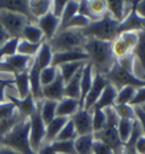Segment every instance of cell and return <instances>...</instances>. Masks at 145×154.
Wrapping results in <instances>:
<instances>
[{
    "mask_svg": "<svg viewBox=\"0 0 145 154\" xmlns=\"http://www.w3.org/2000/svg\"><path fill=\"white\" fill-rule=\"evenodd\" d=\"M41 45L32 44V42H28V41H26V40L19 38V40H18V45H17V54L34 58V57L36 56V54H38V51H39V49H40V47H41Z\"/></svg>",
    "mask_w": 145,
    "mask_h": 154,
    "instance_id": "32",
    "label": "cell"
},
{
    "mask_svg": "<svg viewBox=\"0 0 145 154\" xmlns=\"http://www.w3.org/2000/svg\"><path fill=\"white\" fill-rule=\"evenodd\" d=\"M91 22H92L91 20H88L87 17L83 16V15H80V14L77 13L70 21H68L62 28H60V29H75V30H83V29H85Z\"/></svg>",
    "mask_w": 145,
    "mask_h": 154,
    "instance_id": "44",
    "label": "cell"
},
{
    "mask_svg": "<svg viewBox=\"0 0 145 154\" xmlns=\"http://www.w3.org/2000/svg\"><path fill=\"white\" fill-rule=\"evenodd\" d=\"M65 81L60 74L56 78L54 82H51L48 86L42 87V98L59 102L65 97Z\"/></svg>",
    "mask_w": 145,
    "mask_h": 154,
    "instance_id": "16",
    "label": "cell"
},
{
    "mask_svg": "<svg viewBox=\"0 0 145 154\" xmlns=\"http://www.w3.org/2000/svg\"><path fill=\"white\" fill-rule=\"evenodd\" d=\"M104 77L109 81V83L112 85L117 90L127 87V86H132L135 88H141V87L145 86L144 81L137 79L133 73L120 67L117 62L110 69V71L108 72L107 74H104Z\"/></svg>",
    "mask_w": 145,
    "mask_h": 154,
    "instance_id": "5",
    "label": "cell"
},
{
    "mask_svg": "<svg viewBox=\"0 0 145 154\" xmlns=\"http://www.w3.org/2000/svg\"><path fill=\"white\" fill-rule=\"evenodd\" d=\"M52 60H54V51L48 42L44 41L41 45L36 56L34 57V64L42 71L43 69L52 65Z\"/></svg>",
    "mask_w": 145,
    "mask_h": 154,
    "instance_id": "22",
    "label": "cell"
},
{
    "mask_svg": "<svg viewBox=\"0 0 145 154\" xmlns=\"http://www.w3.org/2000/svg\"><path fill=\"white\" fill-rule=\"evenodd\" d=\"M135 149L138 154H145V136L142 135L135 143Z\"/></svg>",
    "mask_w": 145,
    "mask_h": 154,
    "instance_id": "55",
    "label": "cell"
},
{
    "mask_svg": "<svg viewBox=\"0 0 145 154\" xmlns=\"http://www.w3.org/2000/svg\"><path fill=\"white\" fill-rule=\"evenodd\" d=\"M117 93L118 90L113 87L112 85H108L102 91L101 96L99 97L97 100V103L94 104V106L92 109H100V110H104L107 107L113 106L116 104V98H117Z\"/></svg>",
    "mask_w": 145,
    "mask_h": 154,
    "instance_id": "23",
    "label": "cell"
},
{
    "mask_svg": "<svg viewBox=\"0 0 145 154\" xmlns=\"http://www.w3.org/2000/svg\"><path fill=\"white\" fill-rule=\"evenodd\" d=\"M83 49L88 56V63L93 66V70L102 75L107 74L117 62L111 51V42L109 41L86 38Z\"/></svg>",
    "mask_w": 145,
    "mask_h": 154,
    "instance_id": "1",
    "label": "cell"
},
{
    "mask_svg": "<svg viewBox=\"0 0 145 154\" xmlns=\"http://www.w3.org/2000/svg\"><path fill=\"white\" fill-rule=\"evenodd\" d=\"M36 154H56L52 147L50 146V144H44L42 147L40 149V151L36 152Z\"/></svg>",
    "mask_w": 145,
    "mask_h": 154,
    "instance_id": "59",
    "label": "cell"
},
{
    "mask_svg": "<svg viewBox=\"0 0 145 154\" xmlns=\"http://www.w3.org/2000/svg\"><path fill=\"white\" fill-rule=\"evenodd\" d=\"M94 135H81L74 139V146H75L76 154H93V143H94Z\"/></svg>",
    "mask_w": 145,
    "mask_h": 154,
    "instance_id": "29",
    "label": "cell"
},
{
    "mask_svg": "<svg viewBox=\"0 0 145 154\" xmlns=\"http://www.w3.org/2000/svg\"><path fill=\"white\" fill-rule=\"evenodd\" d=\"M51 2V0H28L30 13L34 22L50 13Z\"/></svg>",
    "mask_w": 145,
    "mask_h": 154,
    "instance_id": "27",
    "label": "cell"
},
{
    "mask_svg": "<svg viewBox=\"0 0 145 154\" xmlns=\"http://www.w3.org/2000/svg\"><path fill=\"white\" fill-rule=\"evenodd\" d=\"M93 79H94V70H93V66L86 62L84 66H83V70H82V77H81V97H80V105H81V109H83V104H84V100H85L87 94L90 91V89L92 87V83H93Z\"/></svg>",
    "mask_w": 145,
    "mask_h": 154,
    "instance_id": "18",
    "label": "cell"
},
{
    "mask_svg": "<svg viewBox=\"0 0 145 154\" xmlns=\"http://www.w3.org/2000/svg\"><path fill=\"white\" fill-rule=\"evenodd\" d=\"M118 65L120 67H123L126 71L133 73V67H134V63H135V57L133 54H129V55L125 56L123 58H120L117 61Z\"/></svg>",
    "mask_w": 145,
    "mask_h": 154,
    "instance_id": "49",
    "label": "cell"
},
{
    "mask_svg": "<svg viewBox=\"0 0 145 154\" xmlns=\"http://www.w3.org/2000/svg\"><path fill=\"white\" fill-rule=\"evenodd\" d=\"M88 8L94 21L107 14V0H88Z\"/></svg>",
    "mask_w": 145,
    "mask_h": 154,
    "instance_id": "35",
    "label": "cell"
},
{
    "mask_svg": "<svg viewBox=\"0 0 145 154\" xmlns=\"http://www.w3.org/2000/svg\"><path fill=\"white\" fill-rule=\"evenodd\" d=\"M135 114H136V119L142 126V130H143V135L145 136V112L141 110V107L136 106L135 107Z\"/></svg>",
    "mask_w": 145,
    "mask_h": 154,
    "instance_id": "54",
    "label": "cell"
},
{
    "mask_svg": "<svg viewBox=\"0 0 145 154\" xmlns=\"http://www.w3.org/2000/svg\"><path fill=\"white\" fill-rule=\"evenodd\" d=\"M108 85H109V81L106 79V77L94 71L93 83H92L91 89H90V91H88L85 100H84L83 109H85V110H91L92 107L94 106V104L97 103V100L99 99V97L101 96L102 91L104 90V88L107 87Z\"/></svg>",
    "mask_w": 145,
    "mask_h": 154,
    "instance_id": "9",
    "label": "cell"
},
{
    "mask_svg": "<svg viewBox=\"0 0 145 154\" xmlns=\"http://www.w3.org/2000/svg\"><path fill=\"white\" fill-rule=\"evenodd\" d=\"M76 137H77V132L74 127V123L70 119H68L65 126L62 127V129L60 130L56 140H74Z\"/></svg>",
    "mask_w": 145,
    "mask_h": 154,
    "instance_id": "45",
    "label": "cell"
},
{
    "mask_svg": "<svg viewBox=\"0 0 145 154\" xmlns=\"http://www.w3.org/2000/svg\"><path fill=\"white\" fill-rule=\"evenodd\" d=\"M92 152H93V154H113L112 149H110L108 145L97 140V139H94Z\"/></svg>",
    "mask_w": 145,
    "mask_h": 154,
    "instance_id": "50",
    "label": "cell"
},
{
    "mask_svg": "<svg viewBox=\"0 0 145 154\" xmlns=\"http://www.w3.org/2000/svg\"><path fill=\"white\" fill-rule=\"evenodd\" d=\"M86 62H73V63H66V64L58 66L59 74L64 79L65 83L67 82V81H69L70 79L83 67V65Z\"/></svg>",
    "mask_w": 145,
    "mask_h": 154,
    "instance_id": "31",
    "label": "cell"
},
{
    "mask_svg": "<svg viewBox=\"0 0 145 154\" xmlns=\"http://www.w3.org/2000/svg\"><path fill=\"white\" fill-rule=\"evenodd\" d=\"M111 51H112V55L116 61L132 54V50L128 48V46L119 37H117L113 41H111Z\"/></svg>",
    "mask_w": 145,
    "mask_h": 154,
    "instance_id": "33",
    "label": "cell"
},
{
    "mask_svg": "<svg viewBox=\"0 0 145 154\" xmlns=\"http://www.w3.org/2000/svg\"><path fill=\"white\" fill-rule=\"evenodd\" d=\"M9 39H10V35L7 33V31L4 29V26L0 24V47L4 44H6Z\"/></svg>",
    "mask_w": 145,
    "mask_h": 154,
    "instance_id": "57",
    "label": "cell"
},
{
    "mask_svg": "<svg viewBox=\"0 0 145 154\" xmlns=\"http://www.w3.org/2000/svg\"><path fill=\"white\" fill-rule=\"evenodd\" d=\"M14 85V83H7V82H0V103H4L7 100V96H6V91L8 86Z\"/></svg>",
    "mask_w": 145,
    "mask_h": 154,
    "instance_id": "56",
    "label": "cell"
},
{
    "mask_svg": "<svg viewBox=\"0 0 145 154\" xmlns=\"http://www.w3.org/2000/svg\"><path fill=\"white\" fill-rule=\"evenodd\" d=\"M118 37L128 46V48L132 51L134 50V48L137 45V41H138V32H132V31L121 32L118 34Z\"/></svg>",
    "mask_w": 145,
    "mask_h": 154,
    "instance_id": "46",
    "label": "cell"
},
{
    "mask_svg": "<svg viewBox=\"0 0 145 154\" xmlns=\"http://www.w3.org/2000/svg\"><path fill=\"white\" fill-rule=\"evenodd\" d=\"M0 154H21V153L15 151V149H10V147H8V146H5V145H1L0 144Z\"/></svg>",
    "mask_w": 145,
    "mask_h": 154,
    "instance_id": "60",
    "label": "cell"
},
{
    "mask_svg": "<svg viewBox=\"0 0 145 154\" xmlns=\"http://www.w3.org/2000/svg\"><path fill=\"white\" fill-rule=\"evenodd\" d=\"M136 11L141 17H143L145 20V0H141L137 1V5H136Z\"/></svg>",
    "mask_w": 145,
    "mask_h": 154,
    "instance_id": "58",
    "label": "cell"
},
{
    "mask_svg": "<svg viewBox=\"0 0 145 154\" xmlns=\"http://www.w3.org/2000/svg\"><path fill=\"white\" fill-rule=\"evenodd\" d=\"M19 38H10L6 44L0 47V62L5 61L6 58L17 54V45Z\"/></svg>",
    "mask_w": 145,
    "mask_h": 154,
    "instance_id": "40",
    "label": "cell"
},
{
    "mask_svg": "<svg viewBox=\"0 0 145 154\" xmlns=\"http://www.w3.org/2000/svg\"><path fill=\"white\" fill-rule=\"evenodd\" d=\"M57 104L58 102L50 100V99H41L40 100V114L45 125L51 122L56 118L57 112Z\"/></svg>",
    "mask_w": 145,
    "mask_h": 154,
    "instance_id": "30",
    "label": "cell"
},
{
    "mask_svg": "<svg viewBox=\"0 0 145 154\" xmlns=\"http://www.w3.org/2000/svg\"><path fill=\"white\" fill-rule=\"evenodd\" d=\"M14 87L16 90L17 98H25L31 95V86L27 72L14 74Z\"/></svg>",
    "mask_w": 145,
    "mask_h": 154,
    "instance_id": "25",
    "label": "cell"
},
{
    "mask_svg": "<svg viewBox=\"0 0 145 154\" xmlns=\"http://www.w3.org/2000/svg\"><path fill=\"white\" fill-rule=\"evenodd\" d=\"M132 54L134 55L135 60L145 69V30L138 32V41Z\"/></svg>",
    "mask_w": 145,
    "mask_h": 154,
    "instance_id": "34",
    "label": "cell"
},
{
    "mask_svg": "<svg viewBox=\"0 0 145 154\" xmlns=\"http://www.w3.org/2000/svg\"><path fill=\"white\" fill-rule=\"evenodd\" d=\"M136 5H137V1H135L132 11H129L128 15L125 17L124 21L119 24V28H118L119 33L127 32V31L141 32V31L145 30V20L137 14V11H136Z\"/></svg>",
    "mask_w": 145,
    "mask_h": 154,
    "instance_id": "12",
    "label": "cell"
},
{
    "mask_svg": "<svg viewBox=\"0 0 145 154\" xmlns=\"http://www.w3.org/2000/svg\"><path fill=\"white\" fill-rule=\"evenodd\" d=\"M40 100L38 102L36 111L30 116V144H31V149L35 154L44 145L45 127H47L40 114Z\"/></svg>",
    "mask_w": 145,
    "mask_h": 154,
    "instance_id": "6",
    "label": "cell"
},
{
    "mask_svg": "<svg viewBox=\"0 0 145 154\" xmlns=\"http://www.w3.org/2000/svg\"><path fill=\"white\" fill-rule=\"evenodd\" d=\"M94 138L108 145L110 149H112L113 154H120L124 147V144L121 143L120 138H119L118 131H117V127L109 126L106 125V127L102 130L97 132H94Z\"/></svg>",
    "mask_w": 145,
    "mask_h": 154,
    "instance_id": "8",
    "label": "cell"
},
{
    "mask_svg": "<svg viewBox=\"0 0 145 154\" xmlns=\"http://www.w3.org/2000/svg\"><path fill=\"white\" fill-rule=\"evenodd\" d=\"M136 89L137 88L132 87V86H127V87L119 89L117 93L116 104H130L135 97Z\"/></svg>",
    "mask_w": 145,
    "mask_h": 154,
    "instance_id": "42",
    "label": "cell"
},
{
    "mask_svg": "<svg viewBox=\"0 0 145 154\" xmlns=\"http://www.w3.org/2000/svg\"><path fill=\"white\" fill-rule=\"evenodd\" d=\"M92 112V126H93V134L102 130L107 125V118L103 110L100 109H91Z\"/></svg>",
    "mask_w": 145,
    "mask_h": 154,
    "instance_id": "38",
    "label": "cell"
},
{
    "mask_svg": "<svg viewBox=\"0 0 145 154\" xmlns=\"http://www.w3.org/2000/svg\"><path fill=\"white\" fill-rule=\"evenodd\" d=\"M78 5H80V1H76V0H68L67 1L64 13L60 17V28H62L66 23L70 21L78 13Z\"/></svg>",
    "mask_w": 145,
    "mask_h": 154,
    "instance_id": "37",
    "label": "cell"
},
{
    "mask_svg": "<svg viewBox=\"0 0 145 154\" xmlns=\"http://www.w3.org/2000/svg\"><path fill=\"white\" fill-rule=\"evenodd\" d=\"M113 109L116 111L119 119L124 120H136L135 107L130 104H115Z\"/></svg>",
    "mask_w": 145,
    "mask_h": 154,
    "instance_id": "41",
    "label": "cell"
},
{
    "mask_svg": "<svg viewBox=\"0 0 145 154\" xmlns=\"http://www.w3.org/2000/svg\"><path fill=\"white\" fill-rule=\"evenodd\" d=\"M68 0H54L51 2V9L50 11L54 14L56 17H58L60 20V17L62 15V13L65 11V7L67 5Z\"/></svg>",
    "mask_w": 145,
    "mask_h": 154,
    "instance_id": "48",
    "label": "cell"
},
{
    "mask_svg": "<svg viewBox=\"0 0 145 154\" xmlns=\"http://www.w3.org/2000/svg\"><path fill=\"white\" fill-rule=\"evenodd\" d=\"M21 39H24V40H26L28 42H32V44L39 45L43 44L45 41L44 34L35 22H28L24 26L21 34Z\"/></svg>",
    "mask_w": 145,
    "mask_h": 154,
    "instance_id": "21",
    "label": "cell"
},
{
    "mask_svg": "<svg viewBox=\"0 0 145 154\" xmlns=\"http://www.w3.org/2000/svg\"><path fill=\"white\" fill-rule=\"evenodd\" d=\"M33 60L34 58H32V57L15 54V55L6 58L5 62L11 69L13 73L16 74V73H22V72H28L30 67L33 64Z\"/></svg>",
    "mask_w": 145,
    "mask_h": 154,
    "instance_id": "19",
    "label": "cell"
},
{
    "mask_svg": "<svg viewBox=\"0 0 145 154\" xmlns=\"http://www.w3.org/2000/svg\"><path fill=\"white\" fill-rule=\"evenodd\" d=\"M73 62H88V56L85 50L81 49L68 50V51H61V53H54V60L52 65L60 66L66 63H73Z\"/></svg>",
    "mask_w": 145,
    "mask_h": 154,
    "instance_id": "14",
    "label": "cell"
},
{
    "mask_svg": "<svg viewBox=\"0 0 145 154\" xmlns=\"http://www.w3.org/2000/svg\"><path fill=\"white\" fill-rule=\"evenodd\" d=\"M59 74V70L57 66H48L45 69H43L41 73H40V82H41V86L44 87V86H48L51 82H54L56 80V78L58 77Z\"/></svg>",
    "mask_w": 145,
    "mask_h": 154,
    "instance_id": "43",
    "label": "cell"
},
{
    "mask_svg": "<svg viewBox=\"0 0 145 154\" xmlns=\"http://www.w3.org/2000/svg\"><path fill=\"white\" fill-rule=\"evenodd\" d=\"M103 111H104L106 118H107V125H109V126H115V127L118 126V122L120 119L117 116V113H116V111L113 109V106L107 107V109H104Z\"/></svg>",
    "mask_w": 145,
    "mask_h": 154,
    "instance_id": "51",
    "label": "cell"
},
{
    "mask_svg": "<svg viewBox=\"0 0 145 154\" xmlns=\"http://www.w3.org/2000/svg\"><path fill=\"white\" fill-rule=\"evenodd\" d=\"M135 1L125 0H107V14H109L115 21L121 23L125 17L132 11Z\"/></svg>",
    "mask_w": 145,
    "mask_h": 154,
    "instance_id": "11",
    "label": "cell"
},
{
    "mask_svg": "<svg viewBox=\"0 0 145 154\" xmlns=\"http://www.w3.org/2000/svg\"><path fill=\"white\" fill-rule=\"evenodd\" d=\"M138 107H141V110L144 111V112H145V104H143L142 106H138Z\"/></svg>",
    "mask_w": 145,
    "mask_h": 154,
    "instance_id": "62",
    "label": "cell"
},
{
    "mask_svg": "<svg viewBox=\"0 0 145 154\" xmlns=\"http://www.w3.org/2000/svg\"><path fill=\"white\" fill-rule=\"evenodd\" d=\"M28 22L31 21L22 14L0 9V24L10 35V38H21L22 31Z\"/></svg>",
    "mask_w": 145,
    "mask_h": 154,
    "instance_id": "7",
    "label": "cell"
},
{
    "mask_svg": "<svg viewBox=\"0 0 145 154\" xmlns=\"http://www.w3.org/2000/svg\"><path fill=\"white\" fill-rule=\"evenodd\" d=\"M80 109H81L80 100L68 98V97H64V98L61 99V100H59L58 104H57L56 116H60V118L70 119Z\"/></svg>",
    "mask_w": 145,
    "mask_h": 154,
    "instance_id": "20",
    "label": "cell"
},
{
    "mask_svg": "<svg viewBox=\"0 0 145 154\" xmlns=\"http://www.w3.org/2000/svg\"><path fill=\"white\" fill-rule=\"evenodd\" d=\"M143 80H144V82H145V74H144V79H143Z\"/></svg>",
    "mask_w": 145,
    "mask_h": 154,
    "instance_id": "63",
    "label": "cell"
},
{
    "mask_svg": "<svg viewBox=\"0 0 145 154\" xmlns=\"http://www.w3.org/2000/svg\"><path fill=\"white\" fill-rule=\"evenodd\" d=\"M82 70H83V67H82L81 70L76 73L74 77L70 79L69 81H67V82L65 83V91H64L65 97H68V98H73V99H77V100H80V97H81Z\"/></svg>",
    "mask_w": 145,
    "mask_h": 154,
    "instance_id": "28",
    "label": "cell"
},
{
    "mask_svg": "<svg viewBox=\"0 0 145 154\" xmlns=\"http://www.w3.org/2000/svg\"><path fill=\"white\" fill-rule=\"evenodd\" d=\"M67 118H60V116H56L51 122H49L47 127H45V139H44V144H51L54 142L58 135H59L60 130L62 129L65 123L67 122Z\"/></svg>",
    "mask_w": 145,
    "mask_h": 154,
    "instance_id": "26",
    "label": "cell"
},
{
    "mask_svg": "<svg viewBox=\"0 0 145 154\" xmlns=\"http://www.w3.org/2000/svg\"><path fill=\"white\" fill-rule=\"evenodd\" d=\"M0 144L21 154H35L30 144V118L19 121L11 130L0 137Z\"/></svg>",
    "mask_w": 145,
    "mask_h": 154,
    "instance_id": "2",
    "label": "cell"
},
{
    "mask_svg": "<svg viewBox=\"0 0 145 154\" xmlns=\"http://www.w3.org/2000/svg\"><path fill=\"white\" fill-rule=\"evenodd\" d=\"M86 37L82 30L75 29H59L51 40L47 41L54 53L81 49L84 47Z\"/></svg>",
    "mask_w": 145,
    "mask_h": 154,
    "instance_id": "3",
    "label": "cell"
},
{
    "mask_svg": "<svg viewBox=\"0 0 145 154\" xmlns=\"http://www.w3.org/2000/svg\"><path fill=\"white\" fill-rule=\"evenodd\" d=\"M133 122H134V120H124V119H120L118 122L117 131H118L121 143L124 145L128 142L129 137H130L132 129H133Z\"/></svg>",
    "mask_w": 145,
    "mask_h": 154,
    "instance_id": "39",
    "label": "cell"
},
{
    "mask_svg": "<svg viewBox=\"0 0 145 154\" xmlns=\"http://www.w3.org/2000/svg\"><path fill=\"white\" fill-rule=\"evenodd\" d=\"M35 23L38 24V26L41 29V31L44 34L45 41L51 40L60 29V20L54 16L51 11L48 13L47 15L42 16L41 18L36 20Z\"/></svg>",
    "mask_w": 145,
    "mask_h": 154,
    "instance_id": "15",
    "label": "cell"
},
{
    "mask_svg": "<svg viewBox=\"0 0 145 154\" xmlns=\"http://www.w3.org/2000/svg\"><path fill=\"white\" fill-rule=\"evenodd\" d=\"M0 9L22 14L26 16L31 22H34L30 13L28 0H0Z\"/></svg>",
    "mask_w": 145,
    "mask_h": 154,
    "instance_id": "17",
    "label": "cell"
},
{
    "mask_svg": "<svg viewBox=\"0 0 145 154\" xmlns=\"http://www.w3.org/2000/svg\"><path fill=\"white\" fill-rule=\"evenodd\" d=\"M143 104H145V86L136 89L135 97L133 99V102L130 103V105L134 106V107H136V106H142Z\"/></svg>",
    "mask_w": 145,
    "mask_h": 154,
    "instance_id": "52",
    "label": "cell"
},
{
    "mask_svg": "<svg viewBox=\"0 0 145 154\" xmlns=\"http://www.w3.org/2000/svg\"><path fill=\"white\" fill-rule=\"evenodd\" d=\"M50 146L56 154H76L74 140H54Z\"/></svg>",
    "mask_w": 145,
    "mask_h": 154,
    "instance_id": "36",
    "label": "cell"
},
{
    "mask_svg": "<svg viewBox=\"0 0 145 154\" xmlns=\"http://www.w3.org/2000/svg\"><path fill=\"white\" fill-rule=\"evenodd\" d=\"M28 79H30V86H31V95H32L36 100H40L42 98V86L40 82V73L41 70L38 66L34 64V60H33V64L28 70Z\"/></svg>",
    "mask_w": 145,
    "mask_h": 154,
    "instance_id": "24",
    "label": "cell"
},
{
    "mask_svg": "<svg viewBox=\"0 0 145 154\" xmlns=\"http://www.w3.org/2000/svg\"><path fill=\"white\" fill-rule=\"evenodd\" d=\"M70 120L74 123V127H75L76 132H77V136L93 134L91 110L80 109L74 116L70 118Z\"/></svg>",
    "mask_w": 145,
    "mask_h": 154,
    "instance_id": "10",
    "label": "cell"
},
{
    "mask_svg": "<svg viewBox=\"0 0 145 154\" xmlns=\"http://www.w3.org/2000/svg\"><path fill=\"white\" fill-rule=\"evenodd\" d=\"M78 14L87 17V18L91 20V21H94L91 11H90V8H88V0H81V1H80V5H78Z\"/></svg>",
    "mask_w": 145,
    "mask_h": 154,
    "instance_id": "53",
    "label": "cell"
},
{
    "mask_svg": "<svg viewBox=\"0 0 145 154\" xmlns=\"http://www.w3.org/2000/svg\"><path fill=\"white\" fill-rule=\"evenodd\" d=\"M119 24L120 23L115 21L109 14H106L97 21H92L85 29L82 30V32L86 38H94L111 42L118 37Z\"/></svg>",
    "mask_w": 145,
    "mask_h": 154,
    "instance_id": "4",
    "label": "cell"
},
{
    "mask_svg": "<svg viewBox=\"0 0 145 154\" xmlns=\"http://www.w3.org/2000/svg\"><path fill=\"white\" fill-rule=\"evenodd\" d=\"M15 112H16V107L11 102L6 100L4 103H0V121L11 116Z\"/></svg>",
    "mask_w": 145,
    "mask_h": 154,
    "instance_id": "47",
    "label": "cell"
},
{
    "mask_svg": "<svg viewBox=\"0 0 145 154\" xmlns=\"http://www.w3.org/2000/svg\"><path fill=\"white\" fill-rule=\"evenodd\" d=\"M6 96H7V100H9L15 105L16 110L21 113L23 118H30L38 109L39 100H36L32 95H28L25 98H17L10 95H6Z\"/></svg>",
    "mask_w": 145,
    "mask_h": 154,
    "instance_id": "13",
    "label": "cell"
},
{
    "mask_svg": "<svg viewBox=\"0 0 145 154\" xmlns=\"http://www.w3.org/2000/svg\"><path fill=\"white\" fill-rule=\"evenodd\" d=\"M120 154H138L135 149V146H127V145H124L123 147V151Z\"/></svg>",
    "mask_w": 145,
    "mask_h": 154,
    "instance_id": "61",
    "label": "cell"
}]
</instances>
